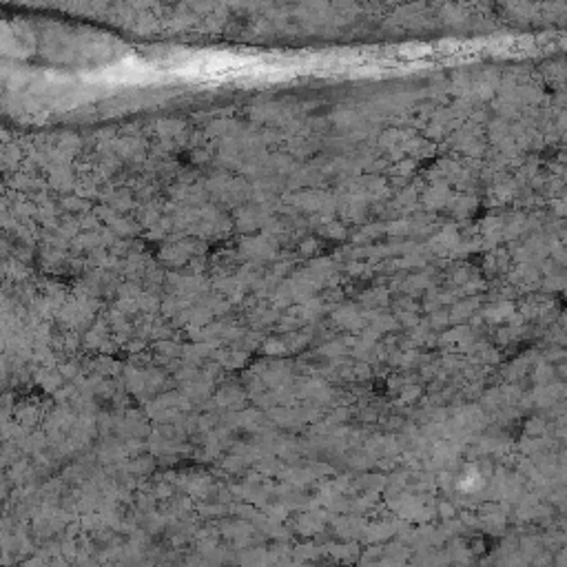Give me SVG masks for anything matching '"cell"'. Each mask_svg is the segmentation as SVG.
<instances>
[{"instance_id": "6da1fadb", "label": "cell", "mask_w": 567, "mask_h": 567, "mask_svg": "<svg viewBox=\"0 0 567 567\" xmlns=\"http://www.w3.org/2000/svg\"><path fill=\"white\" fill-rule=\"evenodd\" d=\"M324 554H326V559L330 563L355 565L357 561H359L361 550H359V545L344 541V543H328V545H324Z\"/></svg>"}, {"instance_id": "7a4b0ae2", "label": "cell", "mask_w": 567, "mask_h": 567, "mask_svg": "<svg viewBox=\"0 0 567 567\" xmlns=\"http://www.w3.org/2000/svg\"><path fill=\"white\" fill-rule=\"evenodd\" d=\"M392 534H395V525H370L368 530L364 532V539L372 543V545H381V543H388L392 539Z\"/></svg>"}, {"instance_id": "3957f363", "label": "cell", "mask_w": 567, "mask_h": 567, "mask_svg": "<svg viewBox=\"0 0 567 567\" xmlns=\"http://www.w3.org/2000/svg\"><path fill=\"white\" fill-rule=\"evenodd\" d=\"M466 479H481V475H479V472H475V475H472V477H466ZM481 486H483V481H472V488H475V490L481 488ZM459 488H464V490H466V488H468V481H459Z\"/></svg>"}, {"instance_id": "277c9868", "label": "cell", "mask_w": 567, "mask_h": 567, "mask_svg": "<svg viewBox=\"0 0 567 567\" xmlns=\"http://www.w3.org/2000/svg\"><path fill=\"white\" fill-rule=\"evenodd\" d=\"M324 567H337V565H324Z\"/></svg>"}]
</instances>
